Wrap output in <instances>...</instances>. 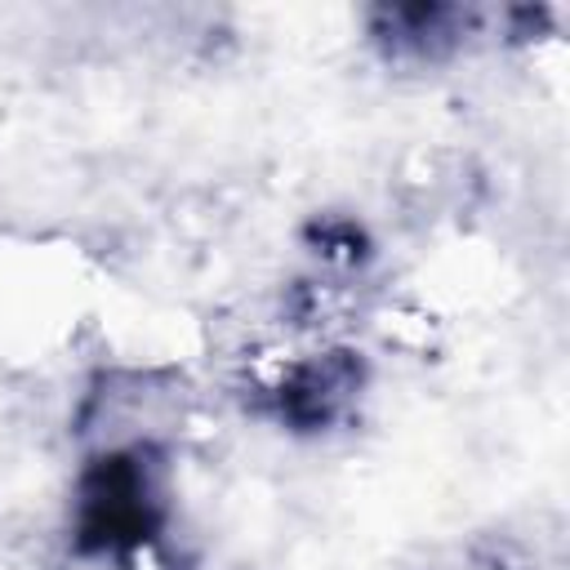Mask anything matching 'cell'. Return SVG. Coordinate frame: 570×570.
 Masks as SVG:
<instances>
[{"label": "cell", "mask_w": 570, "mask_h": 570, "mask_svg": "<svg viewBox=\"0 0 570 570\" xmlns=\"http://www.w3.org/2000/svg\"><path fill=\"white\" fill-rule=\"evenodd\" d=\"M370 387V361L352 343H325L294 356L267 387H258L254 414L272 419L289 436H325L343 428Z\"/></svg>", "instance_id": "3"}, {"label": "cell", "mask_w": 570, "mask_h": 570, "mask_svg": "<svg viewBox=\"0 0 570 570\" xmlns=\"http://www.w3.org/2000/svg\"><path fill=\"white\" fill-rule=\"evenodd\" d=\"M490 13L472 4H374L365 9V36L392 67H441L485 36Z\"/></svg>", "instance_id": "4"}, {"label": "cell", "mask_w": 570, "mask_h": 570, "mask_svg": "<svg viewBox=\"0 0 570 570\" xmlns=\"http://www.w3.org/2000/svg\"><path fill=\"white\" fill-rule=\"evenodd\" d=\"M307 249L321 263L352 272V267L370 263V249L374 245H370V236H365V227L356 218H347V214H321V218L307 223Z\"/></svg>", "instance_id": "5"}, {"label": "cell", "mask_w": 570, "mask_h": 570, "mask_svg": "<svg viewBox=\"0 0 570 570\" xmlns=\"http://www.w3.org/2000/svg\"><path fill=\"white\" fill-rule=\"evenodd\" d=\"M174 521L169 445L85 454L71 481L67 548L80 561H116L134 570L151 557Z\"/></svg>", "instance_id": "1"}, {"label": "cell", "mask_w": 570, "mask_h": 570, "mask_svg": "<svg viewBox=\"0 0 570 570\" xmlns=\"http://www.w3.org/2000/svg\"><path fill=\"white\" fill-rule=\"evenodd\" d=\"M187 410L191 383L178 365H107L85 383L71 410V436L85 454L169 445Z\"/></svg>", "instance_id": "2"}]
</instances>
